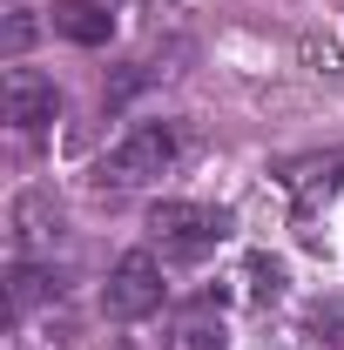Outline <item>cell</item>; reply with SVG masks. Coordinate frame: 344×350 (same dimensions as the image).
<instances>
[{
	"mask_svg": "<svg viewBox=\"0 0 344 350\" xmlns=\"http://www.w3.org/2000/svg\"><path fill=\"white\" fill-rule=\"evenodd\" d=\"M175 155H182V142H175L169 122H142V129H129L108 155H101V182H115V189H142V182L169 175Z\"/></svg>",
	"mask_w": 344,
	"mask_h": 350,
	"instance_id": "cell-1",
	"label": "cell"
},
{
	"mask_svg": "<svg viewBox=\"0 0 344 350\" xmlns=\"http://www.w3.org/2000/svg\"><path fill=\"white\" fill-rule=\"evenodd\" d=\"M149 236L169 262H203L223 243V216L203 209V202H156L149 209Z\"/></svg>",
	"mask_w": 344,
	"mask_h": 350,
	"instance_id": "cell-2",
	"label": "cell"
},
{
	"mask_svg": "<svg viewBox=\"0 0 344 350\" xmlns=\"http://www.w3.org/2000/svg\"><path fill=\"white\" fill-rule=\"evenodd\" d=\"M101 310H108L115 323H142V317H156V310H162V262L149 256V250H129V256L108 269Z\"/></svg>",
	"mask_w": 344,
	"mask_h": 350,
	"instance_id": "cell-3",
	"label": "cell"
},
{
	"mask_svg": "<svg viewBox=\"0 0 344 350\" xmlns=\"http://www.w3.org/2000/svg\"><path fill=\"white\" fill-rule=\"evenodd\" d=\"M0 108H7L14 129H47L54 108H61V94H54V81L34 75V68H7V81H0Z\"/></svg>",
	"mask_w": 344,
	"mask_h": 350,
	"instance_id": "cell-4",
	"label": "cell"
},
{
	"mask_svg": "<svg viewBox=\"0 0 344 350\" xmlns=\"http://www.w3.org/2000/svg\"><path fill=\"white\" fill-rule=\"evenodd\" d=\"M284 182H291V196H297V222H310V216H317V202H331V196H338V182H344V155L297 162Z\"/></svg>",
	"mask_w": 344,
	"mask_h": 350,
	"instance_id": "cell-5",
	"label": "cell"
},
{
	"mask_svg": "<svg viewBox=\"0 0 344 350\" xmlns=\"http://www.w3.org/2000/svg\"><path fill=\"white\" fill-rule=\"evenodd\" d=\"M169 350H223V310L203 297V304H182L169 317Z\"/></svg>",
	"mask_w": 344,
	"mask_h": 350,
	"instance_id": "cell-6",
	"label": "cell"
},
{
	"mask_svg": "<svg viewBox=\"0 0 344 350\" xmlns=\"http://www.w3.org/2000/svg\"><path fill=\"white\" fill-rule=\"evenodd\" d=\"M54 27H61L68 41H82V47H101L115 21H108L101 7H88V0H61V7H54Z\"/></svg>",
	"mask_w": 344,
	"mask_h": 350,
	"instance_id": "cell-7",
	"label": "cell"
},
{
	"mask_svg": "<svg viewBox=\"0 0 344 350\" xmlns=\"http://www.w3.org/2000/svg\"><path fill=\"white\" fill-rule=\"evenodd\" d=\"M54 290H61V283H54L47 269H34V262H21V269H14V290H7V317H21L27 304H41V297H54Z\"/></svg>",
	"mask_w": 344,
	"mask_h": 350,
	"instance_id": "cell-8",
	"label": "cell"
},
{
	"mask_svg": "<svg viewBox=\"0 0 344 350\" xmlns=\"http://www.w3.org/2000/svg\"><path fill=\"white\" fill-rule=\"evenodd\" d=\"M14 216H21V243H27V250H41V243H54V236H61V209L47 216V202H41V196H27Z\"/></svg>",
	"mask_w": 344,
	"mask_h": 350,
	"instance_id": "cell-9",
	"label": "cell"
},
{
	"mask_svg": "<svg viewBox=\"0 0 344 350\" xmlns=\"http://www.w3.org/2000/svg\"><path fill=\"white\" fill-rule=\"evenodd\" d=\"M250 297H257V304H277V297H284V269L270 256H250Z\"/></svg>",
	"mask_w": 344,
	"mask_h": 350,
	"instance_id": "cell-10",
	"label": "cell"
},
{
	"mask_svg": "<svg viewBox=\"0 0 344 350\" xmlns=\"http://www.w3.org/2000/svg\"><path fill=\"white\" fill-rule=\"evenodd\" d=\"M310 337L331 344V350H344V310H317V317H310Z\"/></svg>",
	"mask_w": 344,
	"mask_h": 350,
	"instance_id": "cell-11",
	"label": "cell"
}]
</instances>
